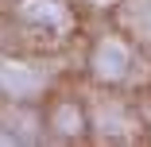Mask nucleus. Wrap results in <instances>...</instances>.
<instances>
[{
    "label": "nucleus",
    "instance_id": "obj_1",
    "mask_svg": "<svg viewBox=\"0 0 151 147\" xmlns=\"http://www.w3.org/2000/svg\"><path fill=\"white\" fill-rule=\"evenodd\" d=\"M0 85H4V93L27 101V97H35L43 89V74L23 66V62H0Z\"/></svg>",
    "mask_w": 151,
    "mask_h": 147
},
{
    "label": "nucleus",
    "instance_id": "obj_2",
    "mask_svg": "<svg viewBox=\"0 0 151 147\" xmlns=\"http://www.w3.org/2000/svg\"><path fill=\"white\" fill-rule=\"evenodd\" d=\"M93 70L105 77V81H116V77H124L128 70V47L124 43H116V39H105L93 54Z\"/></svg>",
    "mask_w": 151,
    "mask_h": 147
},
{
    "label": "nucleus",
    "instance_id": "obj_3",
    "mask_svg": "<svg viewBox=\"0 0 151 147\" xmlns=\"http://www.w3.org/2000/svg\"><path fill=\"white\" fill-rule=\"evenodd\" d=\"M19 12L35 23H47V27H66V12H62L58 0H23Z\"/></svg>",
    "mask_w": 151,
    "mask_h": 147
},
{
    "label": "nucleus",
    "instance_id": "obj_4",
    "mask_svg": "<svg viewBox=\"0 0 151 147\" xmlns=\"http://www.w3.org/2000/svg\"><path fill=\"white\" fill-rule=\"evenodd\" d=\"M54 124H58V132H78V124H81V120H78V112H74V108L66 105V108H58Z\"/></svg>",
    "mask_w": 151,
    "mask_h": 147
},
{
    "label": "nucleus",
    "instance_id": "obj_5",
    "mask_svg": "<svg viewBox=\"0 0 151 147\" xmlns=\"http://www.w3.org/2000/svg\"><path fill=\"white\" fill-rule=\"evenodd\" d=\"M101 4H105V0H101Z\"/></svg>",
    "mask_w": 151,
    "mask_h": 147
}]
</instances>
